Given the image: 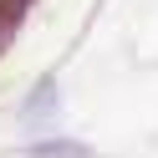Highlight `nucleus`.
Here are the masks:
<instances>
[{"mask_svg": "<svg viewBox=\"0 0 158 158\" xmlns=\"http://www.w3.org/2000/svg\"><path fill=\"white\" fill-rule=\"evenodd\" d=\"M51 107H56V82L46 77V82H41V87H36V92L21 102V123H31V127H36L41 117H51Z\"/></svg>", "mask_w": 158, "mask_h": 158, "instance_id": "obj_1", "label": "nucleus"}, {"mask_svg": "<svg viewBox=\"0 0 158 158\" xmlns=\"http://www.w3.org/2000/svg\"><path fill=\"white\" fill-rule=\"evenodd\" d=\"M31 158H92V148L77 138H61V143H31Z\"/></svg>", "mask_w": 158, "mask_h": 158, "instance_id": "obj_2", "label": "nucleus"}]
</instances>
